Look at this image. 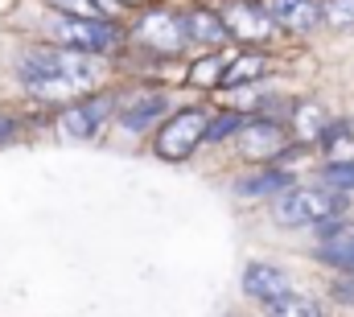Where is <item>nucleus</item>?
Returning <instances> with one entry per match:
<instances>
[{"label": "nucleus", "instance_id": "nucleus-22", "mask_svg": "<svg viewBox=\"0 0 354 317\" xmlns=\"http://www.w3.org/2000/svg\"><path fill=\"white\" fill-rule=\"evenodd\" d=\"M12 136H17V120L8 116V120H0V145H4V141H12Z\"/></svg>", "mask_w": 354, "mask_h": 317}, {"label": "nucleus", "instance_id": "nucleus-19", "mask_svg": "<svg viewBox=\"0 0 354 317\" xmlns=\"http://www.w3.org/2000/svg\"><path fill=\"white\" fill-rule=\"evenodd\" d=\"M248 120H243V111H223V116H214V124H210V145H218V141H227V136H239V128H243Z\"/></svg>", "mask_w": 354, "mask_h": 317}, {"label": "nucleus", "instance_id": "nucleus-7", "mask_svg": "<svg viewBox=\"0 0 354 317\" xmlns=\"http://www.w3.org/2000/svg\"><path fill=\"white\" fill-rule=\"evenodd\" d=\"M223 21H227L231 42H243V46H268L276 37V29H280L272 21V12L260 8V4H252V0H231L223 8Z\"/></svg>", "mask_w": 354, "mask_h": 317}, {"label": "nucleus", "instance_id": "nucleus-20", "mask_svg": "<svg viewBox=\"0 0 354 317\" xmlns=\"http://www.w3.org/2000/svg\"><path fill=\"white\" fill-rule=\"evenodd\" d=\"M326 21L338 25V29H351L354 25V0H326Z\"/></svg>", "mask_w": 354, "mask_h": 317}, {"label": "nucleus", "instance_id": "nucleus-21", "mask_svg": "<svg viewBox=\"0 0 354 317\" xmlns=\"http://www.w3.org/2000/svg\"><path fill=\"white\" fill-rule=\"evenodd\" d=\"M330 293H334V301H342L346 309H354V272L351 276H338V280L330 284Z\"/></svg>", "mask_w": 354, "mask_h": 317}, {"label": "nucleus", "instance_id": "nucleus-1", "mask_svg": "<svg viewBox=\"0 0 354 317\" xmlns=\"http://www.w3.org/2000/svg\"><path fill=\"white\" fill-rule=\"evenodd\" d=\"M21 79L33 95H46V99L83 95L107 79V58L66 50V46H33L21 54Z\"/></svg>", "mask_w": 354, "mask_h": 317}, {"label": "nucleus", "instance_id": "nucleus-15", "mask_svg": "<svg viewBox=\"0 0 354 317\" xmlns=\"http://www.w3.org/2000/svg\"><path fill=\"white\" fill-rule=\"evenodd\" d=\"M227 54H206L189 66V82L194 87H223V75H227Z\"/></svg>", "mask_w": 354, "mask_h": 317}, {"label": "nucleus", "instance_id": "nucleus-11", "mask_svg": "<svg viewBox=\"0 0 354 317\" xmlns=\"http://www.w3.org/2000/svg\"><path fill=\"white\" fill-rule=\"evenodd\" d=\"M165 111H169V95H165V91H149V95H140L136 103H128V107L120 111V128L132 132V136H140V132L153 128Z\"/></svg>", "mask_w": 354, "mask_h": 317}, {"label": "nucleus", "instance_id": "nucleus-4", "mask_svg": "<svg viewBox=\"0 0 354 317\" xmlns=\"http://www.w3.org/2000/svg\"><path fill=\"white\" fill-rule=\"evenodd\" d=\"M210 124H214V116H210L206 107H181V111H174V116L161 124L157 141H153L157 157H165V161L194 157V153L202 149V141L210 136Z\"/></svg>", "mask_w": 354, "mask_h": 317}, {"label": "nucleus", "instance_id": "nucleus-8", "mask_svg": "<svg viewBox=\"0 0 354 317\" xmlns=\"http://www.w3.org/2000/svg\"><path fill=\"white\" fill-rule=\"evenodd\" d=\"M264 8L288 33H309L326 21V0H268Z\"/></svg>", "mask_w": 354, "mask_h": 317}, {"label": "nucleus", "instance_id": "nucleus-14", "mask_svg": "<svg viewBox=\"0 0 354 317\" xmlns=\"http://www.w3.org/2000/svg\"><path fill=\"white\" fill-rule=\"evenodd\" d=\"M268 71H272V58H268L264 50H248V54L231 58V66H227V75H223V91L252 87L256 79H264Z\"/></svg>", "mask_w": 354, "mask_h": 317}, {"label": "nucleus", "instance_id": "nucleus-2", "mask_svg": "<svg viewBox=\"0 0 354 317\" xmlns=\"http://www.w3.org/2000/svg\"><path fill=\"white\" fill-rule=\"evenodd\" d=\"M338 215H346V194H334L326 185H292L272 198V219L280 227H322Z\"/></svg>", "mask_w": 354, "mask_h": 317}, {"label": "nucleus", "instance_id": "nucleus-23", "mask_svg": "<svg viewBox=\"0 0 354 317\" xmlns=\"http://www.w3.org/2000/svg\"><path fill=\"white\" fill-rule=\"evenodd\" d=\"M128 4H149V0H120V8H128Z\"/></svg>", "mask_w": 354, "mask_h": 317}, {"label": "nucleus", "instance_id": "nucleus-10", "mask_svg": "<svg viewBox=\"0 0 354 317\" xmlns=\"http://www.w3.org/2000/svg\"><path fill=\"white\" fill-rule=\"evenodd\" d=\"M239 280H243V293L252 301H260V305H272V301H280V297L292 293L288 289V276L280 268H272V264H248Z\"/></svg>", "mask_w": 354, "mask_h": 317}, {"label": "nucleus", "instance_id": "nucleus-6", "mask_svg": "<svg viewBox=\"0 0 354 317\" xmlns=\"http://www.w3.org/2000/svg\"><path fill=\"white\" fill-rule=\"evenodd\" d=\"M235 149L248 161H280L292 145H288V128L280 120H268V116H252L239 136H235Z\"/></svg>", "mask_w": 354, "mask_h": 317}, {"label": "nucleus", "instance_id": "nucleus-18", "mask_svg": "<svg viewBox=\"0 0 354 317\" xmlns=\"http://www.w3.org/2000/svg\"><path fill=\"white\" fill-rule=\"evenodd\" d=\"M54 4V12H66V17H87V21H107L111 8H103L99 0H46Z\"/></svg>", "mask_w": 354, "mask_h": 317}, {"label": "nucleus", "instance_id": "nucleus-3", "mask_svg": "<svg viewBox=\"0 0 354 317\" xmlns=\"http://www.w3.org/2000/svg\"><path fill=\"white\" fill-rule=\"evenodd\" d=\"M46 33L66 46V50H83V54H99V58H111L124 50V29L111 25V21H87V17H66V12H54V21L46 25Z\"/></svg>", "mask_w": 354, "mask_h": 317}, {"label": "nucleus", "instance_id": "nucleus-17", "mask_svg": "<svg viewBox=\"0 0 354 317\" xmlns=\"http://www.w3.org/2000/svg\"><path fill=\"white\" fill-rule=\"evenodd\" d=\"M322 185L334 194H354V161H330L322 169Z\"/></svg>", "mask_w": 354, "mask_h": 317}, {"label": "nucleus", "instance_id": "nucleus-9", "mask_svg": "<svg viewBox=\"0 0 354 317\" xmlns=\"http://www.w3.org/2000/svg\"><path fill=\"white\" fill-rule=\"evenodd\" d=\"M107 111H111V99H107V95L79 99L75 107H66V111L58 116V128H62V136H71V141H87L91 132L107 120Z\"/></svg>", "mask_w": 354, "mask_h": 317}, {"label": "nucleus", "instance_id": "nucleus-16", "mask_svg": "<svg viewBox=\"0 0 354 317\" xmlns=\"http://www.w3.org/2000/svg\"><path fill=\"white\" fill-rule=\"evenodd\" d=\"M264 309H268V317H322L317 301H309V297H301V293H288V297L272 301Z\"/></svg>", "mask_w": 354, "mask_h": 317}, {"label": "nucleus", "instance_id": "nucleus-13", "mask_svg": "<svg viewBox=\"0 0 354 317\" xmlns=\"http://www.w3.org/2000/svg\"><path fill=\"white\" fill-rule=\"evenodd\" d=\"M284 190H292V173H288V169H280V165L260 169V173L239 177V181H235V194H239V198H280Z\"/></svg>", "mask_w": 354, "mask_h": 317}, {"label": "nucleus", "instance_id": "nucleus-5", "mask_svg": "<svg viewBox=\"0 0 354 317\" xmlns=\"http://www.w3.org/2000/svg\"><path fill=\"white\" fill-rule=\"evenodd\" d=\"M132 42L153 50V54H181V46L189 42L185 37V17H177L169 8H153L136 21L132 29Z\"/></svg>", "mask_w": 354, "mask_h": 317}, {"label": "nucleus", "instance_id": "nucleus-12", "mask_svg": "<svg viewBox=\"0 0 354 317\" xmlns=\"http://www.w3.org/2000/svg\"><path fill=\"white\" fill-rule=\"evenodd\" d=\"M185 37H189L194 46H223V42H231L227 21H223V12H214V8H189V12H185Z\"/></svg>", "mask_w": 354, "mask_h": 317}]
</instances>
